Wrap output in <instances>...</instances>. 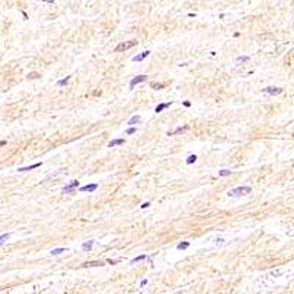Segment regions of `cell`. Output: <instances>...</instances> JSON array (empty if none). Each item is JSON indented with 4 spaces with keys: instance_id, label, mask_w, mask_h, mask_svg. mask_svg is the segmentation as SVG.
<instances>
[{
    "instance_id": "6da1fadb",
    "label": "cell",
    "mask_w": 294,
    "mask_h": 294,
    "mask_svg": "<svg viewBox=\"0 0 294 294\" xmlns=\"http://www.w3.org/2000/svg\"><path fill=\"white\" fill-rule=\"evenodd\" d=\"M252 193V187L246 185V187H237L231 191H228V196L229 197H240V196H246V194H250Z\"/></svg>"
},
{
    "instance_id": "7a4b0ae2",
    "label": "cell",
    "mask_w": 294,
    "mask_h": 294,
    "mask_svg": "<svg viewBox=\"0 0 294 294\" xmlns=\"http://www.w3.org/2000/svg\"><path fill=\"white\" fill-rule=\"evenodd\" d=\"M137 46V40H131V41H124V43H119L116 47H115V52L116 53H121V52H125L128 49Z\"/></svg>"
},
{
    "instance_id": "3957f363",
    "label": "cell",
    "mask_w": 294,
    "mask_h": 294,
    "mask_svg": "<svg viewBox=\"0 0 294 294\" xmlns=\"http://www.w3.org/2000/svg\"><path fill=\"white\" fill-rule=\"evenodd\" d=\"M78 185H80V182H78L77 179H74V181H71L69 184H66V185H65V187L62 188V193H63V194L72 193V191H74V190H75V188H77Z\"/></svg>"
},
{
    "instance_id": "277c9868",
    "label": "cell",
    "mask_w": 294,
    "mask_h": 294,
    "mask_svg": "<svg viewBox=\"0 0 294 294\" xmlns=\"http://www.w3.org/2000/svg\"><path fill=\"white\" fill-rule=\"evenodd\" d=\"M146 80H147V75H137V77H134V78L129 81V88L132 90L137 84H140V83H143V81H146Z\"/></svg>"
},
{
    "instance_id": "5b68a950",
    "label": "cell",
    "mask_w": 294,
    "mask_h": 294,
    "mask_svg": "<svg viewBox=\"0 0 294 294\" xmlns=\"http://www.w3.org/2000/svg\"><path fill=\"white\" fill-rule=\"evenodd\" d=\"M262 91L266 93V94H271V96H277V94H281L282 93V88H279V87H266Z\"/></svg>"
},
{
    "instance_id": "8992f818",
    "label": "cell",
    "mask_w": 294,
    "mask_h": 294,
    "mask_svg": "<svg viewBox=\"0 0 294 294\" xmlns=\"http://www.w3.org/2000/svg\"><path fill=\"white\" fill-rule=\"evenodd\" d=\"M97 188H99V185H97V184H88V185H83V187H80V191H83V193H85V191L91 193V191H96Z\"/></svg>"
},
{
    "instance_id": "52a82bcc",
    "label": "cell",
    "mask_w": 294,
    "mask_h": 294,
    "mask_svg": "<svg viewBox=\"0 0 294 294\" xmlns=\"http://www.w3.org/2000/svg\"><path fill=\"white\" fill-rule=\"evenodd\" d=\"M149 54H150V52H149V50H147V52H143V53H140V54L134 56V57H132V62H141V60H144Z\"/></svg>"
},
{
    "instance_id": "ba28073f",
    "label": "cell",
    "mask_w": 294,
    "mask_h": 294,
    "mask_svg": "<svg viewBox=\"0 0 294 294\" xmlns=\"http://www.w3.org/2000/svg\"><path fill=\"white\" fill-rule=\"evenodd\" d=\"M188 129V125H184V126H178L176 129H173V131H169L168 135H176V134H181V132H185Z\"/></svg>"
},
{
    "instance_id": "9c48e42d",
    "label": "cell",
    "mask_w": 294,
    "mask_h": 294,
    "mask_svg": "<svg viewBox=\"0 0 294 294\" xmlns=\"http://www.w3.org/2000/svg\"><path fill=\"white\" fill-rule=\"evenodd\" d=\"M169 106H171V102H168V103H160V105H158V106H156V109H155V112H156V113H160L162 110H165V109H168Z\"/></svg>"
},
{
    "instance_id": "30bf717a",
    "label": "cell",
    "mask_w": 294,
    "mask_h": 294,
    "mask_svg": "<svg viewBox=\"0 0 294 294\" xmlns=\"http://www.w3.org/2000/svg\"><path fill=\"white\" fill-rule=\"evenodd\" d=\"M125 143V140L124 138H116V140H112L109 144H107V147H115V146H122Z\"/></svg>"
},
{
    "instance_id": "8fae6325",
    "label": "cell",
    "mask_w": 294,
    "mask_h": 294,
    "mask_svg": "<svg viewBox=\"0 0 294 294\" xmlns=\"http://www.w3.org/2000/svg\"><path fill=\"white\" fill-rule=\"evenodd\" d=\"M40 166H41V162H37V163H34V165H31V166H27V168H19V169H18V172H28V171H31V169L40 168Z\"/></svg>"
},
{
    "instance_id": "7c38bea8",
    "label": "cell",
    "mask_w": 294,
    "mask_h": 294,
    "mask_svg": "<svg viewBox=\"0 0 294 294\" xmlns=\"http://www.w3.org/2000/svg\"><path fill=\"white\" fill-rule=\"evenodd\" d=\"M105 265V262H102V260H94V262H85L84 266L85 268H88V266H103Z\"/></svg>"
},
{
    "instance_id": "4fadbf2b",
    "label": "cell",
    "mask_w": 294,
    "mask_h": 294,
    "mask_svg": "<svg viewBox=\"0 0 294 294\" xmlns=\"http://www.w3.org/2000/svg\"><path fill=\"white\" fill-rule=\"evenodd\" d=\"M81 249H83L84 252H90V250L93 249V241H91V240H88V241H85V243H83V246H81Z\"/></svg>"
},
{
    "instance_id": "5bb4252c",
    "label": "cell",
    "mask_w": 294,
    "mask_h": 294,
    "mask_svg": "<svg viewBox=\"0 0 294 294\" xmlns=\"http://www.w3.org/2000/svg\"><path fill=\"white\" fill-rule=\"evenodd\" d=\"M140 121H141V116H140V115H135V116H132V118L128 121V125L132 126V125H135V124H138Z\"/></svg>"
},
{
    "instance_id": "9a60e30c",
    "label": "cell",
    "mask_w": 294,
    "mask_h": 294,
    "mask_svg": "<svg viewBox=\"0 0 294 294\" xmlns=\"http://www.w3.org/2000/svg\"><path fill=\"white\" fill-rule=\"evenodd\" d=\"M9 238H10V234H9V232H6V234H1V235H0V246H3V244H4V243H6Z\"/></svg>"
},
{
    "instance_id": "2e32d148",
    "label": "cell",
    "mask_w": 294,
    "mask_h": 294,
    "mask_svg": "<svg viewBox=\"0 0 294 294\" xmlns=\"http://www.w3.org/2000/svg\"><path fill=\"white\" fill-rule=\"evenodd\" d=\"M188 247H190V243H188V241L179 243V244L176 246V249H178V250H185V249H188Z\"/></svg>"
},
{
    "instance_id": "e0dca14e",
    "label": "cell",
    "mask_w": 294,
    "mask_h": 294,
    "mask_svg": "<svg viewBox=\"0 0 294 294\" xmlns=\"http://www.w3.org/2000/svg\"><path fill=\"white\" fill-rule=\"evenodd\" d=\"M66 250H68L66 247H60V249H54V250H52V252H50V253H52L53 256H57V254H60V253L66 252Z\"/></svg>"
},
{
    "instance_id": "ac0fdd59",
    "label": "cell",
    "mask_w": 294,
    "mask_h": 294,
    "mask_svg": "<svg viewBox=\"0 0 294 294\" xmlns=\"http://www.w3.org/2000/svg\"><path fill=\"white\" fill-rule=\"evenodd\" d=\"M147 256L146 254H140V256H137V257H134L132 260H131V265H134V263H137V262H140V260H144Z\"/></svg>"
},
{
    "instance_id": "d6986e66",
    "label": "cell",
    "mask_w": 294,
    "mask_h": 294,
    "mask_svg": "<svg viewBox=\"0 0 294 294\" xmlns=\"http://www.w3.org/2000/svg\"><path fill=\"white\" fill-rule=\"evenodd\" d=\"M197 160V156L196 155H190L188 158H187V165H191V163H194Z\"/></svg>"
},
{
    "instance_id": "ffe728a7",
    "label": "cell",
    "mask_w": 294,
    "mask_h": 294,
    "mask_svg": "<svg viewBox=\"0 0 294 294\" xmlns=\"http://www.w3.org/2000/svg\"><path fill=\"white\" fill-rule=\"evenodd\" d=\"M150 87H152L153 90H162V88H165V85L160 84V83H159V84H158V83H152V84H150Z\"/></svg>"
},
{
    "instance_id": "44dd1931",
    "label": "cell",
    "mask_w": 294,
    "mask_h": 294,
    "mask_svg": "<svg viewBox=\"0 0 294 294\" xmlns=\"http://www.w3.org/2000/svg\"><path fill=\"white\" fill-rule=\"evenodd\" d=\"M69 80H71V77H65L63 80H59V81H57V85H59V87H62V85H66Z\"/></svg>"
},
{
    "instance_id": "7402d4cb",
    "label": "cell",
    "mask_w": 294,
    "mask_h": 294,
    "mask_svg": "<svg viewBox=\"0 0 294 294\" xmlns=\"http://www.w3.org/2000/svg\"><path fill=\"white\" fill-rule=\"evenodd\" d=\"M228 175H231V171H228V169L219 171V176H228Z\"/></svg>"
},
{
    "instance_id": "603a6c76",
    "label": "cell",
    "mask_w": 294,
    "mask_h": 294,
    "mask_svg": "<svg viewBox=\"0 0 294 294\" xmlns=\"http://www.w3.org/2000/svg\"><path fill=\"white\" fill-rule=\"evenodd\" d=\"M249 60H250L249 56H238L237 57V62H249Z\"/></svg>"
},
{
    "instance_id": "cb8c5ba5",
    "label": "cell",
    "mask_w": 294,
    "mask_h": 294,
    "mask_svg": "<svg viewBox=\"0 0 294 294\" xmlns=\"http://www.w3.org/2000/svg\"><path fill=\"white\" fill-rule=\"evenodd\" d=\"M38 77H40V75H38L37 72H31V74H28V78H30V80H34V78H38Z\"/></svg>"
},
{
    "instance_id": "d4e9b609",
    "label": "cell",
    "mask_w": 294,
    "mask_h": 294,
    "mask_svg": "<svg viewBox=\"0 0 294 294\" xmlns=\"http://www.w3.org/2000/svg\"><path fill=\"white\" fill-rule=\"evenodd\" d=\"M137 131V128H134V126H129L128 129H126V134H134Z\"/></svg>"
},
{
    "instance_id": "484cf974",
    "label": "cell",
    "mask_w": 294,
    "mask_h": 294,
    "mask_svg": "<svg viewBox=\"0 0 294 294\" xmlns=\"http://www.w3.org/2000/svg\"><path fill=\"white\" fill-rule=\"evenodd\" d=\"M149 206H150V203L147 202V203H143V205H141L140 208H141V209H146V208H149Z\"/></svg>"
},
{
    "instance_id": "4316f807",
    "label": "cell",
    "mask_w": 294,
    "mask_h": 294,
    "mask_svg": "<svg viewBox=\"0 0 294 294\" xmlns=\"http://www.w3.org/2000/svg\"><path fill=\"white\" fill-rule=\"evenodd\" d=\"M107 262H109L110 265H116V263H118V260H112V259H109Z\"/></svg>"
},
{
    "instance_id": "83f0119b",
    "label": "cell",
    "mask_w": 294,
    "mask_h": 294,
    "mask_svg": "<svg viewBox=\"0 0 294 294\" xmlns=\"http://www.w3.org/2000/svg\"><path fill=\"white\" fill-rule=\"evenodd\" d=\"M184 106H185V107H190L191 103H190V102H184Z\"/></svg>"
},
{
    "instance_id": "f1b7e54d",
    "label": "cell",
    "mask_w": 294,
    "mask_h": 294,
    "mask_svg": "<svg viewBox=\"0 0 294 294\" xmlns=\"http://www.w3.org/2000/svg\"><path fill=\"white\" fill-rule=\"evenodd\" d=\"M146 284H147V279H143V281H141V284H140V285H141V287H144V285H146Z\"/></svg>"
},
{
    "instance_id": "f546056e",
    "label": "cell",
    "mask_w": 294,
    "mask_h": 294,
    "mask_svg": "<svg viewBox=\"0 0 294 294\" xmlns=\"http://www.w3.org/2000/svg\"><path fill=\"white\" fill-rule=\"evenodd\" d=\"M4 144H6V140H1V141H0V147H1V146H4Z\"/></svg>"
}]
</instances>
